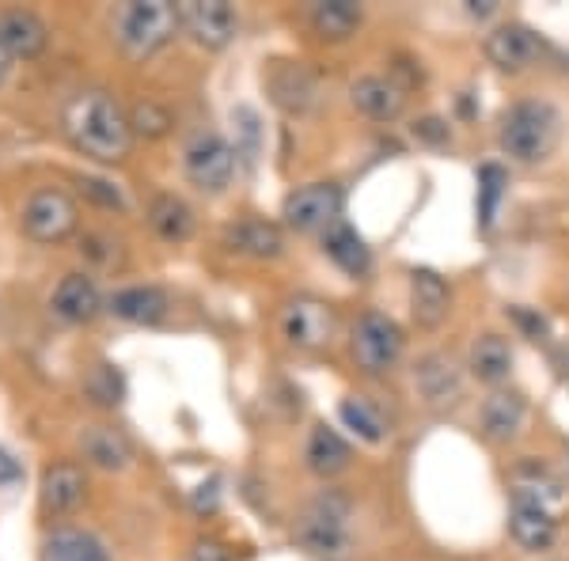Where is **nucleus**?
Instances as JSON below:
<instances>
[{"label":"nucleus","mask_w":569,"mask_h":561,"mask_svg":"<svg viewBox=\"0 0 569 561\" xmlns=\"http://www.w3.org/2000/svg\"><path fill=\"white\" fill-rule=\"evenodd\" d=\"M50 42V31L34 12H23V8H12V12H0V50L12 61H31L39 58Z\"/></svg>","instance_id":"2eb2a0df"},{"label":"nucleus","mask_w":569,"mask_h":561,"mask_svg":"<svg viewBox=\"0 0 569 561\" xmlns=\"http://www.w3.org/2000/svg\"><path fill=\"white\" fill-rule=\"evenodd\" d=\"M410 311L421 330H437L452 311V292L440 273L433 270H415L410 273Z\"/></svg>","instance_id":"dca6fc26"},{"label":"nucleus","mask_w":569,"mask_h":561,"mask_svg":"<svg viewBox=\"0 0 569 561\" xmlns=\"http://www.w3.org/2000/svg\"><path fill=\"white\" fill-rule=\"evenodd\" d=\"M53 311H58L66 323H91V319L103 311V292L88 273H69L61 278V284L53 289Z\"/></svg>","instance_id":"f3484780"},{"label":"nucleus","mask_w":569,"mask_h":561,"mask_svg":"<svg viewBox=\"0 0 569 561\" xmlns=\"http://www.w3.org/2000/svg\"><path fill=\"white\" fill-rule=\"evenodd\" d=\"M270 96L273 103L289 114H305V110L316 103V77L305 69V66H292V61H273V72H270Z\"/></svg>","instance_id":"6ab92c4d"},{"label":"nucleus","mask_w":569,"mask_h":561,"mask_svg":"<svg viewBox=\"0 0 569 561\" xmlns=\"http://www.w3.org/2000/svg\"><path fill=\"white\" fill-rule=\"evenodd\" d=\"M415 137L426 144H445L448 141V122H440V118H421L415 126Z\"/></svg>","instance_id":"e433bc0d"},{"label":"nucleus","mask_w":569,"mask_h":561,"mask_svg":"<svg viewBox=\"0 0 569 561\" xmlns=\"http://www.w3.org/2000/svg\"><path fill=\"white\" fill-rule=\"evenodd\" d=\"M562 118L550 103L525 99L501 118V149L517 163H539L558 149Z\"/></svg>","instance_id":"7ed1b4c3"},{"label":"nucleus","mask_w":569,"mask_h":561,"mask_svg":"<svg viewBox=\"0 0 569 561\" xmlns=\"http://www.w3.org/2000/svg\"><path fill=\"white\" fill-rule=\"evenodd\" d=\"M509 535H512L517 547L531 550V554H543V550L555 547V539H558L555 512L536 509V504H517V501H512V509H509Z\"/></svg>","instance_id":"412c9836"},{"label":"nucleus","mask_w":569,"mask_h":561,"mask_svg":"<svg viewBox=\"0 0 569 561\" xmlns=\"http://www.w3.org/2000/svg\"><path fill=\"white\" fill-rule=\"evenodd\" d=\"M509 493L517 504H536V509H562L566 501V482L550 471L547 463H536V459H525V463L512 467L509 474Z\"/></svg>","instance_id":"9b49d317"},{"label":"nucleus","mask_w":569,"mask_h":561,"mask_svg":"<svg viewBox=\"0 0 569 561\" xmlns=\"http://www.w3.org/2000/svg\"><path fill=\"white\" fill-rule=\"evenodd\" d=\"M194 504H198V512H213L217 509V482L201 485V493L194 497Z\"/></svg>","instance_id":"ea45409f"},{"label":"nucleus","mask_w":569,"mask_h":561,"mask_svg":"<svg viewBox=\"0 0 569 561\" xmlns=\"http://www.w3.org/2000/svg\"><path fill=\"white\" fill-rule=\"evenodd\" d=\"M182 168L198 190L220 194L236 174V149L220 133H194L182 152Z\"/></svg>","instance_id":"0eeeda50"},{"label":"nucleus","mask_w":569,"mask_h":561,"mask_svg":"<svg viewBox=\"0 0 569 561\" xmlns=\"http://www.w3.org/2000/svg\"><path fill=\"white\" fill-rule=\"evenodd\" d=\"M308 20L316 27L319 39L346 42L357 27H361L365 12H361V4H353V0H319V4H311Z\"/></svg>","instance_id":"393cba45"},{"label":"nucleus","mask_w":569,"mask_h":561,"mask_svg":"<svg viewBox=\"0 0 569 561\" xmlns=\"http://www.w3.org/2000/svg\"><path fill=\"white\" fill-rule=\"evenodd\" d=\"M66 130L72 144L99 163H118L133 149L130 114L110 91H80L66 110Z\"/></svg>","instance_id":"f257e3e1"},{"label":"nucleus","mask_w":569,"mask_h":561,"mask_svg":"<svg viewBox=\"0 0 569 561\" xmlns=\"http://www.w3.org/2000/svg\"><path fill=\"white\" fill-rule=\"evenodd\" d=\"M84 187H88V194H91V198H99V201H103V206H122V194H118V190L110 187V182L88 179Z\"/></svg>","instance_id":"4c0bfd02"},{"label":"nucleus","mask_w":569,"mask_h":561,"mask_svg":"<svg viewBox=\"0 0 569 561\" xmlns=\"http://www.w3.org/2000/svg\"><path fill=\"white\" fill-rule=\"evenodd\" d=\"M77 201L66 190H39V194L27 198L23 206V232L34 243H61L77 228Z\"/></svg>","instance_id":"1a4fd4ad"},{"label":"nucleus","mask_w":569,"mask_h":561,"mask_svg":"<svg viewBox=\"0 0 569 561\" xmlns=\"http://www.w3.org/2000/svg\"><path fill=\"white\" fill-rule=\"evenodd\" d=\"M539 53H543V42L525 23H505L486 39V58L501 72H525L528 66H536Z\"/></svg>","instance_id":"f8f14e48"},{"label":"nucleus","mask_w":569,"mask_h":561,"mask_svg":"<svg viewBox=\"0 0 569 561\" xmlns=\"http://www.w3.org/2000/svg\"><path fill=\"white\" fill-rule=\"evenodd\" d=\"M179 31V4L168 0H130L114 12V39L118 50L130 61L152 58L163 50Z\"/></svg>","instance_id":"f03ea898"},{"label":"nucleus","mask_w":569,"mask_h":561,"mask_svg":"<svg viewBox=\"0 0 569 561\" xmlns=\"http://www.w3.org/2000/svg\"><path fill=\"white\" fill-rule=\"evenodd\" d=\"M415 383H418V394L426 407L433 410H448L460 402L463 394V383H460V368L448 353H426L415 368Z\"/></svg>","instance_id":"ddd939ff"},{"label":"nucleus","mask_w":569,"mask_h":561,"mask_svg":"<svg viewBox=\"0 0 569 561\" xmlns=\"http://www.w3.org/2000/svg\"><path fill=\"white\" fill-rule=\"evenodd\" d=\"M190 561H232V558H228V550L217 547V542H198Z\"/></svg>","instance_id":"58836bf2"},{"label":"nucleus","mask_w":569,"mask_h":561,"mask_svg":"<svg viewBox=\"0 0 569 561\" xmlns=\"http://www.w3.org/2000/svg\"><path fill=\"white\" fill-rule=\"evenodd\" d=\"M308 467H311V474H319V478H335V474H342L346 467H350V444H346L342 437H338L335 429H327V425H319V429H311V437H308Z\"/></svg>","instance_id":"cd10ccee"},{"label":"nucleus","mask_w":569,"mask_h":561,"mask_svg":"<svg viewBox=\"0 0 569 561\" xmlns=\"http://www.w3.org/2000/svg\"><path fill=\"white\" fill-rule=\"evenodd\" d=\"M402 345H407V338H402V330H399V323H395L391 315H383V311H365V315L357 319V327H353V361H357V368H365L369 375L391 372V368L399 364V357H402Z\"/></svg>","instance_id":"39448f33"},{"label":"nucleus","mask_w":569,"mask_h":561,"mask_svg":"<svg viewBox=\"0 0 569 561\" xmlns=\"http://www.w3.org/2000/svg\"><path fill=\"white\" fill-rule=\"evenodd\" d=\"M467 12H471L475 20H486V16L498 12V0H467Z\"/></svg>","instance_id":"a19ab883"},{"label":"nucleus","mask_w":569,"mask_h":561,"mask_svg":"<svg viewBox=\"0 0 569 561\" xmlns=\"http://www.w3.org/2000/svg\"><path fill=\"white\" fill-rule=\"evenodd\" d=\"M350 99L372 122H395L402 114V107H407V91L388 77H361L350 88Z\"/></svg>","instance_id":"a211bd4d"},{"label":"nucleus","mask_w":569,"mask_h":561,"mask_svg":"<svg viewBox=\"0 0 569 561\" xmlns=\"http://www.w3.org/2000/svg\"><path fill=\"white\" fill-rule=\"evenodd\" d=\"M342 187L335 182H308V187H297L281 206V217L292 232H327L335 220H342Z\"/></svg>","instance_id":"423d86ee"},{"label":"nucleus","mask_w":569,"mask_h":561,"mask_svg":"<svg viewBox=\"0 0 569 561\" xmlns=\"http://www.w3.org/2000/svg\"><path fill=\"white\" fill-rule=\"evenodd\" d=\"M323 251H327V259L342 273H350V278H365L372 266V254H369V247H365V239L357 236V228L346 224V220H335L323 232Z\"/></svg>","instance_id":"b1692460"},{"label":"nucleus","mask_w":569,"mask_h":561,"mask_svg":"<svg viewBox=\"0 0 569 561\" xmlns=\"http://www.w3.org/2000/svg\"><path fill=\"white\" fill-rule=\"evenodd\" d=\"M179 27L206 50H224L240 31V16L228 0H182Z\"/></svg>","instance_id":"6e6552de"},{"label":"nucleus","mask_w":569,"mask_h":561,"mask_svg":"<svg viewBox=\"0 0 569 561\" xmlns=\"http://www.w3.org/2000/svg\"><path fill=\"white\" fill-rule=\"evenodd\" d=\"M505 187H509V174H505L501 163H482L479 168V228L482 232L493 224V217H498Z\"/></svg>","instance_id":"2f4dec72"},{"label":"nucleus","mask_w":569,"mask_h":561,"mask_svg":"<svg viewBox=\"0 0 569 561\" xmlns=\"http://www.w3.org/2000/svg\"><path fill=\"white\" fill-rule=\"evenodd\" d=\"M525 413L528 407L517 391H493L482 402V437L493 440V444H509V440H517L520 425H525Z\"/></svg>","instance_id":"4be33fe9"},{"label":"nucleus","mask_w":569,"mask_h":561,"mask_svg":"<svg viewBox=\"0 0 569 561\" xmlns=\"http://www.w3.org/2000/svg\"><path fill=\"white\" fill-rule=\"evenodd\" d=\"M130 130H133V137H149V141H156V137H163L171 130V110L152 103V99H144V103H137L130 110Z\"/></svg>","instance_id":"473e14b6"},{"label":"nucleus","mask_w":569,"mask_h":561,"mask_svg":"<svg viewBox=\"0 0 569 561\" xmlns=\"http://www.w3.org/2000/svg\"><path fill=\"white\" fill-rule=\"evenodd\" d=\"M84 391L91 394V402H99V407H118L122 394H126V383L110 364H96L88 375V383H84Z\"/></svg>","instance_id":"72a5a7b5"},{"label":"nucleus","mask_w":569,"mask_h":561,"mask_svg":"<svg viewBox=\"0 0 569 561\" xmlns=\"http://www.w3.org/2000/svg\"><path fill=\"white\" fill-rule=\"evenodd\" d=\"M338 418L346 421V429H353L357 437L369 440V444H380V440L388 437V421H383L380 407H376L372 399H365V394H350V399H342Z\"/></svg>","instance_id":"7c9ffc66"},{"label":"nucleus","mask_w":569,"mask_h":561,"mask_svg":"<svg viewBox=\"0 0 569 561\" xmlns=\"http://www.w3.org/2000/svg\"><path fill=\"white\" fill-rule=\"evenodd\" d=\"M281 330L297 349H323L335 338V308L323 300L297 297L281 315Z\"/></svg>","instance_id":"9d476101"},{"label":"nucleus","mask_w":569,"mask_h":561,"mask_svg":"<svg viewBox=\"0 0 569 561\" xmlns=\"http://www.w3.org/2000/svg\"><path fill=\"white\" fill-rule=\"evenodd\" d=\"M509 315H512V323H517V327L531 338V342L547 338V319H543V315H536V311H528V308H512Z\"/></svg>","instance_id":"f704fd0d"},{"label":"nucleus","mask_w":569,"mask_h":561,"mask_svg":"<svg viewBox=\"0 0 569 561\" xmlns=\"http://www.w3.org/2000/svg\"><path fill=\"white\" fill-rule=\"evenodd\" d=\"M42 561H110V550L91 531L61 528L42 542Z\"/></svg>","instance_id":"a878e982"},{"label":"nucleus","mask_w":569,"mask_h":561,"mask_svg":"<svg viewBox=\"0 0 569 561\" xmlns=\"http://www.w3.org/2000/svg\"><path fill=\"white\" fill-rule=\"evenodd\" d=\"M467 368H471V375L475 380H482V383H505L509 380V372H512V345H509V338H501V334H482L479 342L471 345V361H467Z\"/></svg>","instance_id":"bb28decb"},{"label":"nucleus","mask_w":569,"mask_h":561,"mask_svg":"<svg viewBox=\"0 0 569 561\" xmlns=\"http://www.w3.org/2000/svg\"><path fill=\"white\" fill-rule=\"evenodd\" d=\"M84 497H88V474L77 463H53L42 474L39 504L46 517H69V512H77L84 504Z\"/></svg>","instance_id":"4468645a"},{"label":"nucleus","mask_w":569,"mask_h":561,"mask_svg":"<svg viewBox=\"0 0 569 561\" xmlns=\"http://www.w3.org/2000/svg\"><path fill=\"white\" fill-rule=\"evenodd\" d=\"M80 452H84L88 463L103 467V471H126L133 459V444L114 425H88L80 432Z\"/></svg>","instance_id":"aec40b11"},{"label":"nucleus","mask_w":569,"mask_h":561,"mask_svg":"<svg viewBox=\"0 0 569 561\" xmlns=\"http://www.w3.org/2000/svg\"><path fill=\"white\" fill-rule=\"evenodd\" d=\"M110 311H114L122 323L156 327L168 315V297H163V289H156V284H130V289L110 297Z\"/></svg>","instance_id":"5701e85b"},{"label":"nucleus","mask_w":569,"mask_h":561,"mask_svg":"<svg viewBox=\"0 0 569 561\" xmlns=\"http://www.w3.org/2000/svg\"><path fill=\"white\" fill-rule=\"evenodd\" d=\"M149 224L152 232L160 239H168V243H182V239H190L194 232V213H190V206L176 194H160L152 198L149 206Z\"/></svg>","instance_id":"c756f323"},{"label":"nucleus","mask_w":569,"mask_h":561,"mask_svg":"<svg viewBox=\"0 0 569 561\" xmlns=\"http://www.w3.org/2000/svg\"><path fill=\"white\" fill-rule=\"evenodd\" d=\"M297 542L308 550V554H316L323 561H342L353 547V539H350V497H342L338 490L319 493L316 501L300 512Z\"/></svg>","instance_id":"20e7f679"},{"label":"nucleus","mask_w":569,"mask_h":561,"mask_svg":"<svg viewBox=\"0 0 569 561\" xmlns=\"http://www.w3.org/2000/svg\"><path fill=\"white\" fill-rule=\"evenodd\" d=\"M566 467H569V459H566Z\"/></svg>","instance_id":"37998d69"},{"label":"nucleus","mask_w":569,"mask_h":561,"mask_svg":"<svg viewBox=\"0 0 569 561\" xmlns=\"http://www.w3.org/2000/svg\"><path fill=\"white\" fill-rule=\"evenodd\" d=\"M23 463L16 459L8 448H0V490H16V485L23 482Z\"/></svg>","instance_id":"c9c22d12"},{"label":"nucleus","mask_w":569,"mask_h":561,"mask_svg":"<svg viewBox=\"0 0 569 561\" xmlns=\"http://www.w3.org/2000/svg\"><path fill=\"white\" fill-rule=\"evenodd\" d=\"M8 72H12V58H8V53H4V50H0V88H4Z\"/></svg>","instance_id":"79ce46f5"},{"label":"nucleus","mask_w":569,"mask_h":561,"mask_svg":"<svg viewBox=\"0 0 569 561\" xmlns=\"http://www.w3.org/2000/svg\"><path fill=\"white\" fill-rule=\"evenodd\" d=\"M228 243H232V251L251 254V259H278L284 236L270 220H243V224H236L232 232H228Z\"/></svg>","instance_id":"c85d7f7f"}]
</instances>
